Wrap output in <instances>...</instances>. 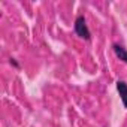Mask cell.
<instances>
[{
	"instance_id": "cell-1",
	"label": "cell",
	"mask_w": 127,
	"mask_h": 127,
	"mask_svg": "<svg viewBox=\"0 0 127 127\" xmlns=\"http://www.w3.org/2000/svg\"><path fill=\"white\" fill-rule=\"evenodd\" d=\"M75 33L84 39V40H90L91 39V33H90V29L87 26V21H85V17L84 15H78L76 20H75Z\"/></svg>"
},
{
	"instance_id": "cell-2",
	"label": "cell",
	"mask_w": 127,
	"mask_h": 127,
	"mask_svg": "<svg viewBox=\"0 0 127 127\" xmlns=\"http://www.w3.org/2000/svg\"><path fill=\"white\" fill-rule=\"evenodd\" d=\"M117 91L121 97L124 108H127V82L126 81H117Z\"/></svg>"
},
{
	"instance_id": "cell-3",
	"label": "cell",
	"mask_w": 127,
	"mask_h": 127,
	"mask_svg": "<svg viewBox=\"0 0 127 127\" xmlns=\"http://www.w3.org/2000/svg\"><path fill=\"white\" fill-rule=\"evenodd\" d=\"M112 49H114L117 58H120L121 61L127 63V49H126L123 45H120V43H114V45H112Z\"/></svg>"
},
{
	"instance_id": "cell-4",
	"label": "cell",
	"mask_w": 127,
	"mask_h": 127,
	"mask_svg": "<svg viewBox=\"0 0 127 127\" xmlns=\"http://www.w3.org/2000/svg\"><path fill=\"white\" fill-rule=\"evenodd\" d=\"M9 63H11V64H12L14 67H20V64H18V63H17V60H15V58H12V57L9 58Z\"/></svg>"
}]
</instances>
